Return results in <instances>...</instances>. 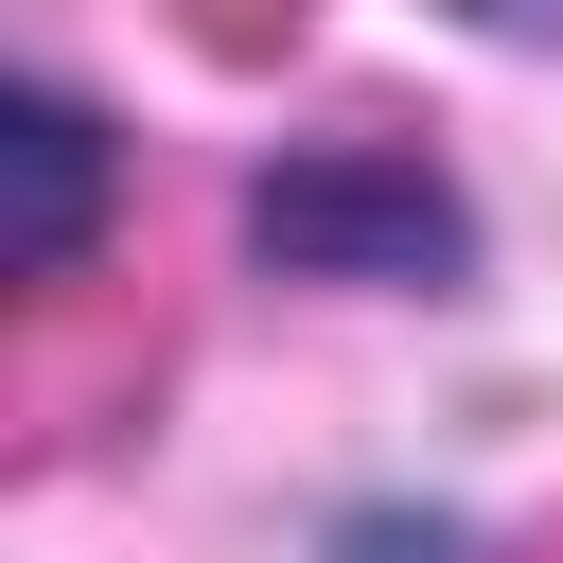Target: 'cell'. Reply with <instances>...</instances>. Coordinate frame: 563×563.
Wrapping results in <instances>:
<instances>
[{"label":"cell","instance_id":"7a4b0ae2","mask_svg":"<svg viewBox=\"0 0 563 563\" xmlns=\"http://www.w3.org/2000/svg\"><path fill=\"white\" fill-rule=\"evenodd\" d=\"M264 246H282V264H317V246L440 264V246H457V211H440V194H405V176H264Z\"/></svg>","mask_w":563,"mask_h":563},{"label":"cell","instance_id":"6da1fadb","mask_svg":"<svg viewBox=\"0 0 563 563\" xmlns=\"http://www.w3.org/2000/svg\"><path fill=\"white\" fill-rule=\"evenodd\" d=\"M18 282H53L70 246H88V194H106V123L70 106V88H18Z\"/></svg>","mask_w":563,"mask_h":563}]
</instances>
